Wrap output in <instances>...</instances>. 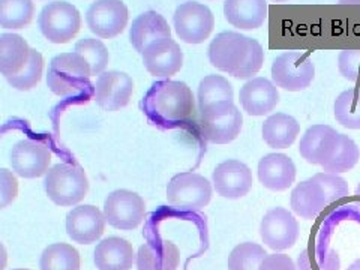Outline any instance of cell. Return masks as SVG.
Returning a JSON list of instances; mask_svg holds the SVG:
<instances>
[{
  "instance_id": "cell-29",
  "label": "cell",
  "mask_w": 360,
  "mask_h": 270,
  "mask_svg": "<svg viewBox=\"0 0 360 270\" xmlns=\"http://www.w3.org/2000/svg\"><path fill=\"white\" fill-rule=\"evenodd\" d=\"M41 270H80V254L72 245L53 243L41 254Z\"/></svg>"
},
{
  "instance_id": "cell-14",
  "label": "cell",
  "mask_w": 360,
  "mask_h": 270,
  "mask_svg": "<svg viewBox=\"0 0 360 270\" xmlns=\"http://www.w3.org/2000/svg\"><path fill=\"white\" fill-rule=\"evenodd\" d=\"M95 101L105 111H117L129 104L134 94L132 78L120 71L99 74L95 84Z\"/></svg>"
},
{
  "instance_id": "cell-13",
  "label": "cell",
  "mask_w": 360,
  "mask_h": 270,
  "mask_svg": "<svg viewBox=\"0 0 360 270\" xmlns=\"http://www.w3.org/2000/svg\"><path fill=\"white\" fill-rule=\"evenodd\" d=\"M212 182L218 195L229 200H238L248 195L252 189L254 177L251 168L246 164L238 160H227L213 170Z\"/></svg>"
},
{
  "instance_id": "cell-12",
  "label": "cell",
  "mask_w": 360,
  "mask_h": 270,
  "mask_svg": "<svg viewBox=\"0 0 360 270\" xmlns=\"http://www.w3.org/2000/svg\"><path fill=\"white\" fill-rule=\"evenodd\" d=\"M13 172L22 179H37L49 172L51 152L47 146L35 140H21L9 153Z\"/></svg>"
},
{
  "instance_id": "cell-28",
  "label": "cell",
  "mask_w": 360,
  "mask_h": 270,
  "mask_svg": "<svg viewBox=\"0 0 360 270\" xmlns=\"http://www.w3.org/2000/svg\"><path fill=\"white\" fill-rule=\"evenodd\" d=\"M30 47L26 39L17 33L0 35V74L9 78L17 75L29 59Z\"/></svg>"
},
{
  "instance_id": "cell-15",
  "label": "cell",
  "mask_w": 360,
  "mask_h": 270,
  "mask_svg": "<svg viewBox=\"0 0 360 270\" xmlns=\"http://www.w3.org/2000/svg\"><path fill=\"white\" fill-rule=\"evenodd\" d=\"M141 56L146 71L153 77L170 78L184 66V51L172 38L150 44Z\"/></svg>"
},
{
  "instance_id": "cell-27",
  "label": "cell",
  "mask_w": 360,
  "mask_h": 270,
  "mask_svg": "<svg viewBox=\"0 0 360 270\" xmlns=\"http://www.w3.org/2000/svg\"><path fill=\"white\" fill-rule=\"evenodd\" d=\"M262 134L269 148L288 149L300 134V123L285 112H276L264 120Z\"/></svg>"
},
{
  "instance_id": "cell-38",
  "label": "cell",
  "mask_w": 360,
  "mask_h": 270,
  "mask_svg": "<svg viewBox=\"0 0 360 270\" xmlns=\"http://www.w3.org/2000/svg\"><path fill=\"white\" fill-rule=\"evenodd\" d=\"M18 195V180L8 168H0V210L13 205Z\"/></svg>"
},
{
  "instance_id": "cell-10",
  "label": "cell",
  "mask_w": 360,
  "mask_h": 270,
  "mask_svg": "<svg viewBox=\"0 0 360 270\" xmlns=\"http://www.w3.org/2000/svg\"><path fill=\"white\" fill-rule=\"evenodd\" d=\"M86 22L96 37L116 38L128 25V8L122 0H96L87 9Z\"/></svg>"
},
{
  "instance_id": "cell-34",
  "label": "cell",
  "mask_w": 360,
  "mask_h": 270,
  "mask_svg": "<svg viewBox=\"0 0 360 270\" xmlns=\"http://www.w3.org/2000/svg\"><path fill=\"white\" fill-rule=\"evenodd\" d=\"M266 255L264 248L258 243H240L229 255V270H258Z\"/></svg>"
},
{
  "instance_id": "cell-26",
  "label": "cell",
  "mask_w": 360,
  "mask_h": 270,
  "mask_svg": "<svg viewBox=\"0 0 360 270\" xmlns=\"http://www.w3.org/2000/svg\"><path fill=\"white\" fill-rule=\"evenodd\" d=\"M179 248L170 240H155L140 246L137 254L139 270H177Z\"/></svg>"
},
{
  "instance_id": "cell-8",
  "label": "cell",
  "mask_w": 360,
  "mask_h": 270,
  "mask_svg": "<svg viewBox=\"0 0 360 270\" xmlns=\"http://www.w3.org/2000/svg\"><path fill=\"white\" fill-rule=\"evenodd\" d=\"M173 25L177 37L186 44H202L215 27V17L202 4L185 2L176 8Z\"/></svg>"
},
{
  "instance_id": "cell-32",
  "label": "cell",
  "mask_w": 360,
  "mask_h": 270,
  "mask_svg": "<svg viewBox=\"0 0 360 270\" xmlns=\"http://www.w3.org/2000/svg\"><path fill=\"white\" fill-rule=\"evenodd\" d=\"M335 119L347 129H360V89L345 90L335 99Z\"/></svg>"
},
{
  "instance_id": "cell-42",
  "label": "cell",
  "mask_w": 360,
  "mask_h": 270,
  "mask_svg": "<svg viewBox=\"0 0 360 270\" xmlns=\"http://www.w3.org/2000/svg\"><path fill=\"white\" fill-rule=\"evenodd\" d=\"M347 270H360V258H359V260H356Z\"/></svg>"
},
{
  "instance_id": "cell-4",
  "label": "cell",
  "mask_w": 360,
  "mask_h": 270,
  "mask_svg": "<svg viewBox=\"0 0 360 270\" xmlns=\"http://www.w3.org/2000/svg\"><path fill=\"white\" fill-rule=\"evenodd\" d=\"M44 188L54 205L68 207L83 201L89 191V180L83 168L77 164H58L45 173Z\"/></svg>"
},
{
  "instance_id": "cell-44",
  "label": "cell",
  "mask_w": 360,
  "mask_h": 270,
  "mask_svg": "<svg viewBox=\"0 0 360 270\" xmlns=\"http://www.w3.org/2000/svg\"><path fill=\"white\" fill-rule=\"evenodd\" d=\"M13 270H29V269H13Z\"/></svg>"
},
{
  "instance_id": "cell-22",
  "label": "cell",
  "mask_w": 360,
  "mask_h": 270,
  "mask_svg": "<svg viewBox=\"0 0 360 270\" xmlns=\"http://www.w3.org/2000/svg\"><path fill=\"white\" fill-rule=\"evenodd\" d=\"M234 92L231 83L222 75H206L198 86V111L205 117L234 105Z\"/></svg>"
},
{
  "instance_id": "cell-2",
  "label": "cell",
  "mask_w": 360,
  "mask_h": 270,
  "mask_svg": "<svg viewBox=\"0 0 360 270\" xmlns=\"http://www.w3.org/2000/svg\"><path fill=\"white\" fill-rule=\"evenodd\" d=\"M143 112L155 127L177 128L193 117L195 101L191 87L184 82H155L146 94Z\"/></svg>"
},
{
  "instance_id": "cell-33",
  "label": "cell",
  "mask_w": 360,
  "mask_h": 270,
  "mask_svg": "<svg viewBox=\"0 0 360 270\" xmlns=\"http://www.w3.org/2000/svg\"><path fill=\"white\" fill-rule=\"evenodd\" d=\"M74 51L87 62L92 75H99L105 71L110 60V53L103 41L96 38H83L75 44Z\"/></svg>"
},
{
  "instance_id": "cell-36",
  "label": "cell",
  "mask_w": 360,
  "mask_h": 270,
  "mask_svg": "<svg viewBox=\"0 0 360 270\" xmlns=\"http://www.w3.org/2000/svg\"><path fill=\"white\" fill-rule=\"evenodd\" d=\"M338 70L348 82L360 83V50H344L338 56Z\"/></svg>"
},
{
  "instance_id": "cell-16",
  "label": "cell",
  "mask_w": 360,
  "mask_h": 270,
  "mask_svg": "<svg viewBox=\"0 0 360 270\" xmlns=\"http://www.w3.org/2000/svg\"><path fill=\"white\" fill-rule=\"evenodd\" d=\"M104 213L92 205L77 206L66 215V233L82 245L95 243L105 230Z\"/></svg>"
},
{
  "instance_id": "cell-6",
  "label": "cell",
  "mask_w": 360,
  "mask_h": 270,
  "mask_svg": "<svg viewBox=\"0 0 360 270\" xmlns=\"http://www.w3.org/2000/svg\"><path fill=\"white\" fill-rule=\"evenodd\" d=\"M212 200V185L197 173H179L167 185L168 205L179 210L198 212Z\"/></svg>"
},
{
  "instance_id": "cell-5",
  "label": "cell",
  "mask_w": 360,
  "mask_h": 270,
  "mask_svg": "<svg viewBox=\"0 0 360 270\" xmlns=\"http://www.w3.org/2000/svg\"><path fill=\"white\" fill-rule=\"evenodd\" d=\"M38 26L45 39L53 44H68L80 32L82 15L72 4L56 0L42 8Z\"/></svg>"
},
{
  "instance_id": "cell-35",
  "label": "cell",
  "mask_w": 360,
  "mask_h": 270,
  "mask_svg": "<svg viewBox=\"0 0 360 270\" xmlns=\"http://www.w3.org/2000/svg\"><path fill=\"white\" fill-rule=\"evenodd\" d=\"M42 70H44L42 54L35 49H30L29 59H27L25 68H22V70L17 75L9 77V78H6V80L14 89L22 90V92H25V90L33 89L41 82Z\"/></svg>"
},
{
  "instance_id": "cell-7",
  "label": "cell",
  "mask_w": 360,
  "mask_h": 270,
  "mask_svg": "<svg viewBox=\"0 0 360 270\" xmlns=\"http://www.w3.org/2000/svg\"><path fill=\"white\" fill-rule=\"evenodd\" d=\"M315 78V65L309 54L287 51L272 63V80L276 87L288 92H300L311 86Z\"/></svg>"
},
{
  "instance_id": "cell-1",
  "label": "cell",
  "mask_w": 360,
  "mask_h": 270,
  "mask_svg": "<svg viewBox=\"0 0 360 270\" xmlns=\"http://www.w3.org/2000/svg\"><path fill=\"white\" fill-rule=\"evenodd\" d=\"M207 58L218 71L248 80L258 74L264 63V50L257 39L239 32H221L212 39Z\"/></svg>"
},
{
  "instance_id": "cell-11",
  "label": "cell",
  "mask_w": 360,
  "mask_h": 270,
  "mask_svg": "<svg viewBox=\"0 0 360 270\" xmlns=\"http://www.w3.org/2000/svg\"><path fill=\"white\" fill-rule=\"evenodd\" d=\"M260 236L270 250L285 251L297 242L299 224L290 210L274 207L262 219Z\"/></svg>"
},
{
  "instance_id": "cell-25",
  "label": "cell",
  "mask_w": 360,
  "mask_h": 270,
  "mask_svg": "<svg viewBox=\"0 0 360 270\" xmlns=\"http://www.w3.org/2000/svg\"><path fill=\"white\" fill-rule=\"evenodd\" d=\"M98 270H131L135 262L132 245L122 238H107L95 248Z\"/></svg>"
},
{
  "instance_id": "cell-19",
  "label": "cell",
  "mask_w": 360,
  "mask_h": 270,
  "mask_svg": "<svg viewBox=\"0 0 360 270\" xmlns=\"http://www.w3.org/2000/svg\"><path fill=\"white\" fill-rule=\"evenodd\" d=\"M340 141V132L329 125L311 127L300 140L299 152L303 160L312 165H324L333 155Z\"/></svg>"
},
{
  "instance_id": "cell-9",
  "label": "cell",
  "mask_w": 360,
  "mask_h": 270,
  "mask_svg": "<svg viewBox=\"0 0 360 270\" xmlns=\"http://www.w3.org/2000/svg\"><path fill=\"white\" fill-rule=\"evenodd\" d=\"M146 217V202L128 189L112 191L104 202V218L117 230H135Z\"/></svg>"
},
{
  "instance_id": "cell-3",
  "label": "cell",
  "mask_w": 360,
  "mask_h": 270,
  "mask_svg": "<svg viewBox=\"0 0 360 270\" xmlns=\"http://www.w3.org/2000/svg\"><path fill=\"white\" fill-rule=\"evenodd\" d=\"M90 68L80 54L62 53L54 56L49 66L47 86L62 98L78 96L90 92Z\"/></svg>"
},
{
  "instance_id": "cell-20",
  "label": "cell",
  "mask_w": 360,
  "mask_h": 270,
  "mask_svg": "<svg viewBox=\"0 0 360 270\" xmlns=\"http://www.w3.org/2000/svg\"><path fill=\"white\" fill-rule=\"evenodd\" d=\"M258 180L275 193L287 191L296 180V165L284 153H269L258 162Z\"/></svg>"
},
{
  "instance_id": "cell-17",
  "label": "cell",
  "mask_w": 360,
  "mask_h": 270,
  "mask_svg": "<svg viewBox=\"0 0 360 270\" xmlns=\"http://www.w3.org/2000/svg\"><path fill=\"white\" fill-rule=\"evenodd\" d=\"M243 116L240 110L231 105L200 119L201 137L213 144H229L240 135Z\"/></svg>"
},
{
  "instance_id": "cell-23",
  "label": "cell",
  "mask_w": 360,
  "mask_h": 270,
  "mask_svg": "<svg viewBox=\"0 0 360 270\" xmlns=\"http://www.w3.org/2000/svg\"><path fill=\"white\" fill-rule=\"evenodd\" d=\"M165 38H172V29L167 20L156 11H146L132 21L129 41L140 54H143L150 44Z\"/></svg>"
},
{
  "instance_id": "cell-45",
  "label": "cell",
  "mask_w": 360,
  "mask_h": 270,
  "mask_svg": "<svg viewBox=\"0 0 360 270\" xmlns=\"http://www.w3.org/2000/svg\"><path fill=\"white\" fill-rule=\"evenodd\" d=\"M276 2H285V0H276Z\"/></svg>"
},
{
  "instance_id": "cell-40",
  "label": "cell",
  "mask_w": 360,
  "mask_h": 270,
  "mask_svg": "<svg viewBox=\"0 0 360 270\" xmlns=\"http://www.w3.org/2000/svg\"><path fill=\"white\" fill-rule=\"evenodd\" d=\"M8 263V252L5 250L4 243H0V270H5Z\"/></svg>"
},
{
  "instance_id": "cell-39",
  "label": "cell",
  "mask_w": 360,
  "mask_h": 270,
  "mask_svg": "<svg viewBox=\"0 0 360 270\" xmlns=\"http://www.w3.org/2000/svg\"><path fill=\"white\" fill-rule=\"evenodd\" d=\"M258 270H296L295 263L285 254H267Z\"/></svg>"
},
{
  "instance_id": "cell-30",
  "label": "cell",
  "mask_w": 360,
  "mask_h": 270,
  "mask_svg": "<svg viewBox=\"0 0 360 270\" xmlns=\"http://www.w3.org/2000/svg\"><path fill=\"white\" fill-rule=\"evenodd\" d=\"M35 15L33 0H0V27L25 29Z\"/></svg>"
},
{
  "instance_id": "cell-18",
  "label": "cell",
  "mask_w": 360,
  "mask_h": 270,
  "mask_svg": "<svg viewBox=\"0 0 360 270\" xmlns=\"http://www.w3.org/2000/svg\"><path fill=\"white\" fill-rule=\"evenodd\" d=\"M239 101L246 115L260 117L276 108L279 104V92L274 82L264 77H255L242 86Z\"/></svg>"
},
{
  "instance_id": "cell-43",
  "label": "cell",
  "mask_w": 360,
  "mask_h": 270,
  "mask_svg": "<svg viewBox=\"0 0 360 270\" xmlns=\"http://www.w3.org/2000/svg\"><path fill=\"white\" fill-rule=\"evenodd\" d=\"M356 195H360V184H359L357 188H356Z\"/></svg>"
},
{
  "instance_id": "cell-41",
  "label": "cell",
  "mask_w": 360,
  "mask_h": 270,
  "mask_svg": "<svg viewBox=\"0 0 360 270\" xmlns=\"http://www.w3.org/2000/svg\"><path fill=\"white\" fill-rule=\"evenodd\" d=\"M340 4H344V5H360V0H340Z\"/></svg>"
},
{
  "instance_id": "cell-31",
  "label": "cell",
  "mask_w": 360,
  "mask_h": 270,
  "mask_svg": "<svg viewBox=\"0 0 360 270\" xmlns=\"http://www.w3.org/2000/svg\"><path fill=\"white\" fill-rule=\"evenodd\" d=\"M360 150L357 144L348 137V135L340 134V141L336 144V149L333 155L329 158V161L323 165V170L326 173L340 174L353 170L356 164L359 162Z\"/></svg>"
},
{
  "instance_id": "cell-24",
  "label": "cell",
  "mask_w": 360,
  "mask_h": 270,
  "mask_svg": "<svg viewBox=\"0 0 360 270\" xmlns=\"http://www.w3.org/2000/svg\"><path fill=\"white\" fill-rule=\"evenodd\" d=\"M224 17L233 27L254 30L264 25L267 4L266 0H225Z\"/></svg>"
},
{
  "instance_id": "cell-37",
  "label": "cell",
  "mask_w": 360,
  "mask_h": 270,
  "mask_svg": "<svg viewBox=\"0 0 360 270\" xmlns=\"http://www.w3.org/2000/svg\"><path fill=\"white\" fill-rule=\"evenodd\" d=\"M324 188L326 194L329 195L332 205L348 195V184L342 177L332 173H317L314 176Z\"/></svg>"
},
{
  "instance_id": "cell-21",
  "label": "cell",
  "mask_w": 360,
  "mask_h": 270,
  "mask_svg": "<svg viewBox=\"0 0 360 270\" xmlns=\"http://www.w3.org/2000/svg\"><path fill=\"white\" fill-rule=\"evenodd\" d=\"M330 205L329 195L314 176L303 180L291 193V209L303 219H315Z\"/></svg>"
}]
</instances>
